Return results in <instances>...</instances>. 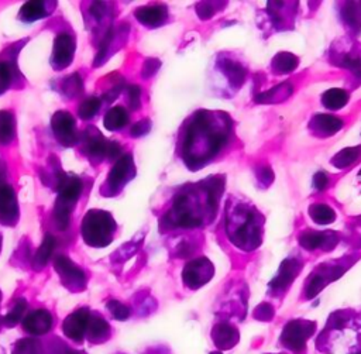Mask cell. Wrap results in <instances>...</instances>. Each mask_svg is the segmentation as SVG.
Returning <instances> with one entry per match:
<instances>
[{
  "label": "cell",
  "instance_id": "cell-1",
  "mask_svg": "<svg viewBox=\"0 0 361 354\" xmlns=\"http://www.w3.org/2000/svg\"><path fill=\"white\" fill-rule=\"evenodd\" d=\"M58 197L54 207V223L58 230H65L69 226L71 213L80 196L82 182L78 176L62 172L56 181Z\"/></svg>",
  "mask_w": 361,
  "mask_h": 354
},
{
  "label": "cell",
  "instance_id": "cell-2",
  "mask_svg": "<svg viewBox=\"0 0 361 354\" xmlns=\"http://www.w3.org/2000/svg\"><path fill=\"white\" fill-rule=\"evenodd\" d=\"M116 221L110 213L92 209L82 220V237L92 247H106L111 243Z\"/></svg>",
  "mask_w": 361,
  "mask_h": 354
},
{
  "label": "cell",
  "instance_id": "cell-3",
  "mask_svg": "<svg viewBox=\"0 0 361 354\" xmlns=\"http://www.w3.org/2000/svg\"><path fill=\"white\" fill-rule=\"evenodd\" d=\"M314 324L310 322L295 320L285 326L281 334V344L289 351H303L306 348L307 338L313 334Z\"/></svg>",
  "mask_w": 361,
  "mask_h": 354
},
{
  "label": "cell",
  "instance_id": "cell-4",
  "mask_svg": "<svg viewBox=\"0 0 361 354\" xmlns=\"http://www.w3.org/2000/svg\"><path fill=\"white\" fill-rule=\"evenodd\" d=\"M18 220V205L14 189L6 181L4 165L0 164V223L13 226Z\"/></svg>",
  "mask_w": 361,
  "mask_h": 354
},
{
  "label": "cell",
  "instance_id": "cell-5",
  "mask_svg": "<svg viewBox=\"0 0 361 354\" xmlns=\"http://www.w3.org/2000/svg\"><path fill=\"white\" fill-rule=\"evenodd\" d=\"M135 175V166L133 162V155L126 154L117 159L114 166L111 168L107 179L106 186L107 190L104 195H114L123 189V186Z\"/></svg>",
  "mask_w": 361,
  "mask_h": 354
},
{
  "label": "cell",
  "instance_id": "cell-6",
  "mask_svg": "<svg viewBox=\"0 0 361 354\" xmlns=\"http://www.w3.org/2000/svg\"><path fill=\"white\" fill-rule=\"evenodd\" d=\"M54 268L56 269L62 283L73 292L82 291L86 286V276L83 269H80L76 264H73L68 257L58 255L54 260Z\"/></svg>",
  "mask_w": 361,
  "mask_h": 354
},
{
  "label": "cell",
  "instance_id": "cell-7",
  "mask_svg": "<svg viewBox=\"0 0 361 354\" xmlns=\"http://www.w3.org/2000/svg\"><path fill=\"white\" fill-rule=\"evenodd\" d=\"M51 128L54 135L62 145L71 147L80 140V135L76 130V121L69 111H56L51 118Z\"/></svg>",
  "mask_w": 361,
  "mask_h": 354
},
{
  "label": "cell",
  "instance_id": "cell-8",
  "mask_svg": "<svg viewBox=\"0 0 361 354\" xmlns=\"http://www.w3.org/2000/svg\"><path fill=\"white\" fill-rule=\"evenodd\" d=\"M75 55V37L71 32L62 31L54 39L51 65L54 69H65L71 65Z\"/></svg>",
  "mask_w": 361,
  "mask_h": 354
},
{
  "label": "cell",
  "instance_id": "cell-9",
  "mask_svg": "<svg viewBox=\"0 0 361 354\" xmlns=\"http://www.w3.org/2000/svg\"><path fill=\"white\" fill-rule=\"evenodd\" d=\"M213 275V265L206 258H196L183 267L182 279L190 289H197L204 285Z\"/></svg>",
  "mask_w": 361,
  "mask_h": 354
},
{
  "label": "cell",
  "instance_id": "cell-10",
  "mask_svg": "<svg viewBox=\"0 0 361 354\" xmlns=\"http://www.w3.org/2000/svg\"><path fill=\"white\" fill-rule=\"evenodd\" d=\"M80 141H82V148L85 155L93 161V162H100L103 159H106L107 155V144L109 141L100 134V131L96 127H87L82 135H80Z\"/></svg>",
  "mask_w": 361,
  "mask_h": 354
},
{
  "label": "cell",
  "instance_id": "cell-11",
  "mask_svg": "<svg viewBox=\"0 0 361 354\" xmlns=\"http://www.w3.org/2000/svg\"><path fill=\"white\" fill-rule=\"evenodd\" d=\"M90 312L89 309H78L71 313L62 323V330L66 337L75 341H82L86 337L87 326H89Z\"/></svg>",
  "mask_w": 361,
  "mask_h": 354
},
{
  "label": "cell",
  "instance_id": "cell-12",
  "mask_svg": "<svg viewBox=\"0 0 361 354\" xmlns=\"http://www.w3.org/2000/svg\"><path fill=\"white\" fill-rule=\"evenodd\" d=\"M54 324L52 315L45 309H35L27 313L23 319V327L27 333L34 336H41L49 331Z\"/></svg>",
  "mask_w": 361,
  "mask_h": 354
},
{
  "label": "cell",
  "instance_id": "cell-13",
  "mask_svg": "<svg viewBox=\"0 0 361 354\" xmlns=\"http://www.w3.org/2000/svg\"><path fill=\"white\" fill-rule=\"evenodd\" d=\"M135 18L145 27L155 28L162 25L168 18V8L164 4H147L134 11Z\"/></svg>",
  "mask_w": 361,
  "mask_h": 354
},
{
  "label": "cell",
  "instance_id": "cell-14",
  "mask_svg": "<svg viewBox=\"0 0 361 354\" xmlns=\"http://www.w3.org/2000/svg\"><path fill=\"white\" fill-rule=\"evenodd\" d=\"M212 338L217 348L227 350L238 343V331L228 323H219L212 330Z\"/></svg>",
  "mask_w": 361,
  "mask_h": 354
},
{
  "label": "cell",
  "instance_id": "cell-15",
  "mask_svg": "<svg viewBox=\"0 0 361 354\" xmlns=\"http://www.w3.org/2000/svg\"><path fill=\"white\" fill-rule=\"evenodd\" d=\"M55 7V3H47V1H28L24 3L20 8V20L30 23L35 21L38 18H44L49 14V11Z\"/></svg>",
  "mask_w": 361,
  "mask_h": 354
},
{
  "label": "cell",
  "instance_id": "cell-16",
  "mask_svg": "<svg viewBox=\"0 0 361 354\" xmlns=\"http://www.w3.org/2000/svg\"><path fill=\"white\" fill-rule=\"evenodd\" d=\"M110 326L100 315H90L89 326L86 331L87 340L92 343H103L110 337Z\"/></svg>",
  "mask_w": 361,
  "mask_h": 354
},
{
  "label": "cell",
  "instance_id": "cell-17",
  "mask_svg": "<svg viewBox=\"0 0 361 354\" xmlns=\"http://www.w3.org/2000/svg\"><path fill=\"white\" fill-rule=\"evenodd\" d=\"M103 123L107 130L117 131L128 123V111L123 106H114L106 113Z\"/></svg>",
  "mask_w": 361,
  "mask_h": 354
},
{
  "label": "cell",
  "instance_id": "cell-18",
  "mask_svg": "<svg viewBox=\"0 0 361 354\" xmlns=\"http://www.w3.org/2000/svg\"><path fill=\"white\" fill-rule=\"evenodd\" d=\"M55 250V238L51 234H47L41 247L38 248V251L35 252L34 258H32V265L35 269L44 268L47 265V262L49 261L52 252Z\"/></svg>",
  "mask_w": 361,
  "mask_h": 354
},
{
  "label": "cell",
  "instance_id": "cell-19",
  "mask_svg": "<svg viewBox=\"0 0 361 354\" xmlns=\"http://www.w3.org/2000/svg\"><path fill=\"white\" fill-rule=\"evenodd\" d=\"M16 135V121L14 116L8 110L0 111V142L10 144Z\"/></svg>",
  "mask_w": 361,
  "mask_h": 354
},
{
  "label": "cell",
  "instance_id": "cell-20",
  "mask_svg": "<svg viewBox=\"0 0 361 354\" xmlns=\"http://www.w3.org/2000/svg\"><path fill=\"white\" fill-rule=\"evenodd\" d=\"M17 72L18 69L13 61L10 59L0 61V94H3L11 86Z\"/></svg>",
  "mask_w": 361,
  "mask_h": 354
},
{
  "label": "cell",
  "instance_id": "cell-21",
  "mask_svg": "<svg viewBox=\"0 0 361 354\" xmlns=\"http://www.w3.org/2000/svg\"><path fill=\"white\" fill-rule=\"evenodd\" d=\"M61 90L68 97H76L83 92V80L78 72L66 76L61 83Z\"/></svg>",
  "mask_w": 361,
  "mask_h": 354
},
{
  "label": "cell",
  "instance_id": "cell-22",
  "mask_svg": "<svg viewBox=\"0 0 361 354\" xmlns=\"http://www.w3.org/2000/svg\"><path fill=\"white\" fill-rule=\"evenodd\" d=\"M100 106H102V99L100 97L89 96L85 100H82V103L79 104L78 114L83 120H90L97 114V111L100 110Z\"/></svg>",
  "mask_w": 361,
  "mask_h": 354
},
{
  "label": "cell",
  "instance_id": "cell-23",
  "mask_svg": "<svg viewBox=\"0 0 361 354\" xmlns=\"http://www.w3.org/2000/svg\"><path fill=\"white\" fill-rule=\"evenodd\" d=\"M25 306H27L25 299H18L17 303L13 306V309L3 317V323H4L7 327L16 326V324L21 320V317L24 316Z\"/></svg>",
  "mask_w": 361,
  "mask_h": 354
},
{
  "label": "cell",
  "instance_id": "cell-24",
  "mask_svg": "<svg viewBox=\"0 0 361 354\" xmlns=\"http://www.w3.org/2000/svg\"><path fill=\"white\" fill-rule=\"evenodd\" d=\"M13 354H41V344L34 338H21L16 343Z\"/></svg>",
  "mask_w": 361,
  "mask_h": 354
},
{
  "label": "cell",
  "instance_id": "cell-25",
  "mask_svg": "<svg viewBox=\"0 0 361 354\" xmlns=\"http://www.w3.org/2000/svg\"><path fill=\"white\" fill-rule=\"evenodd\" d=\"M111 10H113V4L104 3V1H94L89 6V13L97 23L107 18L111 14Z\"/></svg>",
  "mask_w": 361,
  "mask_h": 354
},
{
  "label": "cell",
  "instance_id": "cell-26",
  "mask_svg": "<svg viewBox=\"0 0 361 354\" xmlns=\"http://www.w3.org/2000/svg\"><path fill=\"white\" fill-rule=\"evenodd\" d=\"M107 309L111 313V316L117 320H126L131 313L128 306H126L124 303H121L118 300H114V299L107 303Z\"/></svg>",
  "mask_w": 361,
  "mask_h": 354
},
{
  "label": "cell",
  "instance_id": "cell-27",
  "mask_svg": "<svg viewBox=\"0 0 361 354\" xmlns=\"http://www.w3.org/2000/svg\"><path fill=\"white\" fill-rule=\"evenodd\" d=\"M159 68H161V61H159V59H157V58H148V59H145L144 63H142L141 76H142L144 79H148V78L154 76V75L158 72Z\"/></svg>",
  "mask_w": 361,
  "mask_h": 354
},
{
  "label": "cell",
  "instance_id": "cell-28",
  "mask_svg": "<svg viewBox=\"0 0 361 354\" xmlns=\"http://www.w3.org/2000/svg\"><path fill=\"white\" fill-rule=\"evenodd\" d=\"M128 106L131 110H137L141 106V87L138 85H130L127 87Z\"/></svg>",
  "mask_w": 361,
  "mask_h": 354
},
{
  "label": "cell",
  "instance_id": "cell-29",
  "mask_svg": "<svg viewBox=\"0 0 361 354\" xmlns=\"http://www.w3.org/2000/svg\"><path fill=\"white\" fill-rule=\"evenodd\" d=\"M149 130H151V120L149 118H142V120H138L135 124L131 126L130 134L133 137H141V135L148 134Z\"/></svg>",
  "mask_w": 361,
  "mask_h": 354
},
{
  "label": "cell",
  "instance_id": "cell-30",
  "mask_svg": "<svg viewBox=\"0 0 361 354\" xmlns=\"http://www.w3.org/2000/svg\"><path fill=\"white\" fill-rule=\"evenodd\" d=\"M120 151H121V147H120V144L117 141H109L106 158L107 159H116V158H118Z\"/></svg>",
  "mask_w": 361,
  "mask_h": 354
},
{
  "label": "cell",
  "instance_id": "cell-31",
  "mask_svg": "<svg viewBox=\"0 0 361 354\" xmlns=\"http://www.w3.org/2000/svg\"><path fill=\"white\" fill-rule=\"evenodd\" d=\"M63 354H80L79 351L76 350H71V348H66V351H63Z\"/></svg>",
  "mask_w": 361,
  "mask_h": 354
},
{
  "label": "cell",
  "instance_id": "cell-32",
  "mask_svg": "<svg viewBox=\"0 0 361 354\" xmlns=\"http://www.w3.org/2000/svg\"><path fill=\"white\" fill-rule=\"evenodd\" d=\"M210 354H221L220 351H213V353H210Z\"/></svg>",
  "mask_w": 361,
  "mask_h": 354
},
{
  "label": "cell",
  "instance_id": "cell-33",
  "mask_svg": "<svg viewBox=\"0 0 361 354\" xmlns=\"http://www.w3.org/2000/svg\"><path fill=\"white\" fill-rule=\"evenodd\" d=\"M0 250H1V236H0Z\"/></svg>",
  "mask_w": 361,
  "mask_h": 354
},
{
  "label": "cell",
  "instance_id": "cell-34",
  "mask_svg": "<svg viewBox=\"0 0 361 354\" xmlns=\"http://www.w3.org/2000/svg\"><path fill=\"white\" fill-rule=\"evenodd\" d=\"M0 302H1V292H0Z\"/></svg>",
  "mask_w": 361,
  "mask_h": 354
},
{
  "label": "cell",
  "instance_id": "cell-35",
  "mask_svg": "<svg viewBox=\"0 0 361 354\" xmlns=\"http://www.w3.org/2000/svg\"><path fill=\"white\" fill-rule=\"evenodd\" d=\"M360 354H361V353H360Z\"/></svg>",
  "mask_w": 361,
  "mask_h": 354
}]
</instances>
